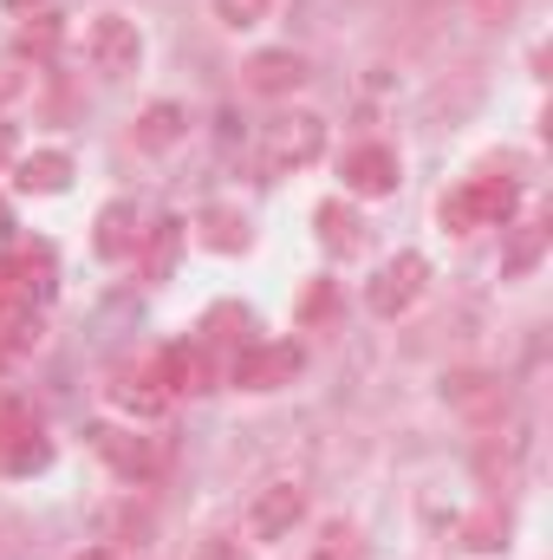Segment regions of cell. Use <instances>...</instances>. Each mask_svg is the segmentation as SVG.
I'll return each instance as SVG.
<instances>
[{
	"instance_id": "obj_1",
	"label": "cell",
	"mask_w": 553,
	"mask_h": 560,
	"mask_svg": "<svg viewBox=\"0 0 553 560\" xmlns=\"http://www.w3.org/2000/svg\"><path fill=\"white\" fill-rule=\"evenodd\" d=\"M85 59H92V72H105V79L138 72V66H143L138 20H131V13H98V20L85 26Z\"/></svg>"
},
{
	"instance_id": "obj_2",
	"label": "cell",
	"mask_w": 553,
	"mask_h": 560,
	"mask_svg": "<svg viewBox=\"0 0 553 560\" xmlns=\"http://www.w3.org/2000/svg\"><path fill=\"white\" fill-rule=\"evenodd\" d=\"M319 150H326V118H313V112H293V118H274V125H268L261 170H268V176L306 170V163H319Z\"/></svg>"
},
{
	"instance_id": "obj_3",
	"label": "cell",
	"mask_w": 553,
	"mask_h": 560,
	"mask_svg": "<svg viewBox=\"0 0 553 560\" xmlns=\"http://www.w3.org/2000/svg\"><path fill=\"white\" fill-rule=\"evenodd\" d=\"M423 287H430V261L423 255H391L378 275H372V287H365V306L378 313V319H404L416 300H423Z\"/></svg>"
},
{
	"instance_id": "obj_4",
	"label": "cell",
	"mask_w": 553,
	"mask_h": 560,
	"mask_svg": "<svg viewBox=\"0 0 553 560\" xmlns=\"http://www.w3.org/2000/svg\"><path fill=\"white\" fill-rule=\"evenodd\" d=\"M299 365H306V352H299L293 339H268V346H242L235 365H228V378H235L242 392H280V385L299 378Z\"/></svg>"
},
{
	"instance_id": "obj_5",
	"label": "cell",
	"mask_w": 553,
	"mask_h": 560,
	"mask_svg": "<svg viewBox=\"0 0 553 560\" xmlns=\"http://www.w3.org/2000/svg\"><path fill=\"white\" fill-rule=\"evenodd\" d=\"M105 398H111L131 423H156L163 411H169V398H176V392L163 385V365L150 359V365H125V372H111Z\"/></svg>"
},
{
	"instance_id": "obj_6",
	"label": "cell",
	"mask_w": 553,
	"mask_h": 560,
	"mask_svg": "<svg viewBox=\"0 0 553 560\" xmlns=\"http://www.w3.org/2000/svg\"><path fill=\"white\" fill-rule=\"evenodd\" d=\"M85 443L125 476V482H150L156 469H163V450L150 443V436H138V430H125V423H92L85 430Z\"/></svg>"
},
{
	"instance_id": "obj_7",
	"label": "cell",
	"mask_w": 553,
	"mask_h": 560,
	"mask_svg": "<svg viewBox=\"0 0 553 560\" xmlns=\"http://www.w3.org/2000/svg\"><path fill=\"white\" fill-rule=\"evenodd\" d=\"M299 522H306V489H299V482H268V489L248 502V535H255V541H286Z\"/></svg>"
},
{
	"instance_id": "obj_8",
	"label": "cell",
	"mask_w": 553,
	"mask_h": 560,
	"mask_svg": "<svg viewBox=\"0 0 553 560\" xmlns=\"http://www.w3.org/2000/svg\"><path fill=\"white\" fill-rule=\"evenodd\" d=\"M443 405L469 423H502L508 392H502V378H489V372H449V378H443Z\"/></svg>"
},
{
	"instance_id": "obj_9",
	"label": "cell",
	"mask_w": 553,
	"mask_h": 560,
	"mask_svg": "<svg viewBox=\"0 0 553 560\" xmlns=\"http://www.w3.org/2000/svg\"><path fill=\"white\" fill-rule=\"evenodd\" d=\"M345 189L352 196H391L398 189V150H385V143L345 150Z\"/></svg>"
},
{
	"instance_id": "obj_10",
	"label": "cell",
	"mask_w": 553,
	"mask_h": 560,
	"mask_svg": "<svg viewBox=\"0 0 553 560\" xmlns=\"http://www.w3.org/2000/svg\"><path fill=\"white\" fill-rule=\"evenodd\" d=\"M156 365H163V385H169V392H209V385H215L209 339H196V346H169V352H156Z\"/></svg>"
},
{
	"instance_id": "obj_11",
	"label": "cell",
	"mask_w": 553,
	"mask_h": 560,
	"mask_svg": "<svg viewBox=\"0 0 553 560\" xmlns=\"http://www.w3.org/2000/svg\"><path fill=\"white\" fill-rule=\"evenodd\" d=\"M306 79H313V72H306V59H299V52H286V46L248 59V85H255L261 98H286V92H299Z\"/></svg>"
},
{
	"instance_id": "obj_12",
	"label": "cell",
	"mask_w": 553,
	"mask_h": 560,
	"mask_svg": "<svg viewBox=\"0 0 553 560\" xmlns=\"http://www.w3.org/2000/svg\"><path fill=\"white\" fill-rule=\"evenodd\" d=\"M138 242H143L138 209H131V202H105V209H98V235H92V248H98L105 261H138Z\"/></svg>"
},
{
	"instance_id": "obj_13",
	"label": "cell",
	"mask_w": 553,
	"mask_h": 560,
	"mask_svg": "<svg viewBox=\"0 0 553 560\" xmlns=\"http://www.w3.org/2000/svg\"><path fill=\"white\" fill-rule=\"evenodd\" d=\"M13 183L26 196H59L72 183V156L66 150H26V156H13Z\"/></svg>"
},
{
	"instance_id": "obj_14",
	"label": "cell",
	"mask_w": 553,
	"mask_h": 560,
	"mask_svg": "<svg viewBox=\"0 0 553 560\" xmlns=\"http://www.w3.org/2000/svg\"><path fill=\"white\" fill-rule=\"evenodd\" d=\"M462 189H469V209H475L482 229H495V222L508 229L515 209H521V183H515V176H475V183H462Z\"/></svg>"
},
{
	"instance_id": "obj_15",
	"label": "cell",
	"mask_w": 553,
	"mask_h": 560,
	"mask_svg": "<svg viewBox=\"0 0 553 560\" xmlns=\"http://www.w3.org/2000/svg\"><path fill=\"white\" fill-rule=\"evenodd\" d=\"M183 138H189V112H183V105H169V98H163V105H150V112L138 118V150H150V156H156V150H176Z\"/></svg>"
},
{
	"instance_id": "obj_16",
	"label": "cell",
	"mask_w": 553,
	"mask_h": 560,
	"mask_svg": "<svg viewBox=\"0 0 553 560\" xmlns=\"http://www.w3.org/2000/svg\"><path fill=\"white\" fill-rule=\"evenodd\" d=\"M313 222H319V248H326V255H358V248H365V222H358L345 202H319Z\"/></svg>"
},
{
	"instance_id": "obj_17",
	"label": "cell",
	"mask_w": 553,
	"mask_h": 560,
	"mask_svg": "<svg viewBox=\"0 0 553 560\" xmlns=\"http://www.w3.org/2000/svg\"><path fill=\"white\" fill-rule=\"evenodd\" d=\"M143 275L150 280H163L169 275V268H176V248H183V222H176V215H163V222H150V229H143Z\"/></svg>"
},
{
	"instance_id": "obj_18",
	"label": "cell",
	"mask_w": 553,
	"mask_h": 560,
	"mask_svg": "<svg viewBox=\"0 0 553 560\" xmlns=\"http://www.w3.org/2000/svg\"><path fill=\"white\" fill-rule=\"evenodd\" d=\"M33 436H39L33 405H26V398H0V463H7L20 443H33Z\"/></svg>"
},
{
	"instance_id": "obj_19",
	"label": "cell",
	"mask_w": 553,
	"mask_h": 560,
	"mask_svg": "<svg viewBox=\"0 0 553 560\" xmlns=\"http://www.w3.org/2000/svg\"><path fill=\"white\" fill-rule=\"evenodd\" d=\"M202 242L222 248V255L248 248V215H235V209H202Z\"/></svg>"
},
{
	"instance_id": "obj_20",
	"label": "cell",
	"mask_w": 553,
	"mask_h": 560,
	"mask_svg": "<svg viewBox=\"0 0 553 560\" xmlns=\"http://www.w3.org/2000/svg\"><path fill=\"white\" fill-rule=\"evenodd\" d=\"M502 541H508V515H502V509H482V515H469V522H462V548L495 555Z\"/></svg>"
},
{
	"instance_id": "obj_21",
	"label": "cell",
	"mask_w": 553,
	"mask_h": 560,
	"mask_svg": "<svg viewBox=\"0 0 553 560\" xmlns=\"http://www.w3.org/2000/svg\"><path fill=\"white\" fill-rule=\"evenodd\" d=\"M215 7V20L228 26V33H248V26H261L268 13H274V0H209Z\"/></svg>"
},
{
	"instance_id": "obj_22",
	"label": "cell",
	"mask_w": 553,
	"mask_h": 560,
	"mask_svg": "<svg viewBox=\"0 0 553 560\" xmlns=\"http://www.w3.org/2000/svg\"><path fill=\"white\" fill-rule=\"evenodd\" d=\"M52 52H59V20L33 13V26L20 33V59H52Z\"/></svg>"
},
{
	"instance_id": "obj_23",
	"label": "cell",
	"mask_w": 553,
	"mask_h": 560,
	"mask_svg": "<svg viewBox=\"0 0 553 560\" xmlns=\"http://www.w3.org/2000/svg\"><path fill=\"white\" fill-rule=\"evenodd\" d=\"M26 92H33V72H26L20 59H0V112H7V105H20Z\"/></svg>"
},
{
	"instance_id": "obj_24",
	"label": "cell",
	"mask_w": 553,
	"mask_h": 560,
	"mask_svg": "<svg viewBox=\"0 0 553 560\" xmlns=\"http://www.w3.org/2000/svg\"><path fill=\"white\" fill-rule=\"evenodd\" d=\"M443 229H449V235H469V229H482V222H475V209H469V189L443 196Z\"/></svg>"
},
{
	"instance_id": "obj_25",
	"label": "cell",
	"mask_w": 553,
	"mask_h": 560,
	"mask_svg": "<svg viewBox=\"0 0 553 560\" xmlns=\"http://www.w3.org/2000/svg\"><path fill=\"white\" fill-rule=\"evenodd\" d=\"M313 560H358V535H352L345 522H332V528H326V541H319V555H313Z\"/></svg>"
},
{
	"instance_id": "obj_26",
	"label": "cell",
	"mask_w": 553,
	"mask_h": 560,
	"mask_svg": "<svg viewBox=\"0 0 553 560\" xmlns=\"http://www.w3.org/2000/svg\"><path fill=\"white\" fill-rule=\"evenodd\" d=\"M541 229H521V242H515V255H508V275H521V268H534V255H541Z\"/></svg>"
},
{
	"instance_id": "obj_27",
	"label": "cell",
	"mask_w": 553,
	"mask_h": 560,
	"mask_svg": "<svg viewBox=\"0 0 553 560\" xmlns=\"http://www.w3.org/2000/svg\"><path fill=\"white\" fill-rule=\"evenodd\" d=\"M196 560H242V541H235V535H202Z\"/></svg>"
},
{
	"instance_id": "obj_28",
	"label": "cell",
	"mask_w": 553,
	"mask_h": 560,
	"mask_svg": "<svg viewBox=\"0 0 553 560\" xmlns=\"http://www.w3.org/2000/svg\"><path fill=\"white\" fill-rule=\"evenodd\" d=\"M13 535H20V528H13V522H0V560L13 555Z\"/></svg>"
},
{
	"instance_id": "obj_29",
	"label": "cell",
	"mask_w": 553,
	"mask_h": 560,
	"mask_svg": "<svg viewBox=\"0 0 553 560\" xmlns=\"http://www.w3.org/2000/svg\"><path fill=\"white\" fill-rule=\"evenodd\" d=\"M0 156H13V125L0 118Z\"/></svg>"
},
{
	"instance_id": "obj_30",
	"label": "cell",
	"mask_w": 553,
	"mask_h": 560,
	"mask_svg": "<svg viewBox=\"0 0 553 560\" xmlns=\"http://www.w3.org/2000/svg\"><path fill=\"white\" fill-rule=\"evenodd\" d=\"M72 560H118L111 548H85V555H72Z\"/></svg>"
},
{
	"instance_id": "obj_31",
	"label": "cell",
	"mask_w": 553,
	"mask_h": 560,
	"mask_svg": "<svg viewBox=\"0 0 553 560\" xmlns=\"http://www.w3.org/2000/svg\"><path fill=\"white\" fill-rule=\"evenodd\" d=\"M7 359H13V346H7V332H0V365H7Z\"/></svg>"
},
{
	"instance_id": "obj_32",
	"label": "cell",
	"mask_w": 553,
	"mask_h": 560,
	"mask_svg": "<svg viewBox=\"0 0 553 560\" xmlns=\"http://www.w3.org/2000/svg\"><path fill=\"white\" fill-rule=\"evenodd\" d=\"M7 7H13V13H26V7H33V0H7Z\"/></svg>"
},
{
	"instance_id": "obj_33",
	"label": "cell",
	"mask_w": 553,
	"mask_h": 560,
	"mask_svg": "<svg viewBox=\"0 0 553 560\" xmlns=\"http://www.w3.org/2000/svg\"><path fill=\"white\" fill-rule=\"evenodd\" d=\"M0 229H7V202H0Z\"/></svg>"
}]
</instances>
